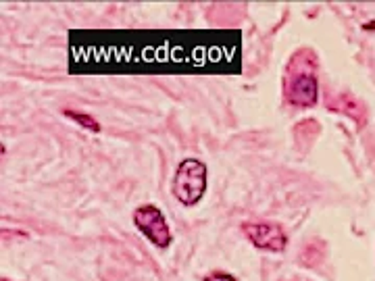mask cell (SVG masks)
Wrapping results in <instances>:
<instances>
[{
	"mask_svg": "<svg viewBox=\"0 0 375 281\" xmlns=\"http://www.w3.org/2000/svg\"><path fill=\"white\" fill-rule=\"evenodd\" d=\"M319 96L317 81V56L312 51H298L288 60L284 71V98L292 107H315Z\"/></svg>",
	"mask_w": 375,
	"mask_h": 281,
	"instance_id": "6da1fadb",
	"label": "cell"
},
{
	"mask_svg": "<svg viewBox=\"0 0 375 281\" xmlns=\"http://www.w3.org/2000/svg\"><path fill=\"white\" fill-rule=\"evenodd\" d=\"M204 192H206V165L198 159L182 161L173 177L176 198L186 207H194L202 200Z\"/></svg>",
	"mask_w": 375,
	"mask_h": 281,
	"instance_id": "7a4b0ae2",
	"label": "cell"
},
{
	"mask_svg": "<svg viewBox=\"0 0 375 281\" xmlns=\"http://www.w3.org/2000/svg\"><path fill=\"white\" fill-rule=\"evenodd\" d=\"M133 223L136 227L159 248H167L171 244V231L165 221L163 213L154 204H144L136 209L133 213Z\"/></svg>",
	"mask_w": 375,
	"mask_h": 281,
	"instance_id": "3957f363",
	"label": "cell"
},
{
	"mask_svg": "<svg viewBox=\"0 0 375 281\" xmlns=\"http://www.w3.org/2000/svg\"><path fill=\"white\" fill-rule=\"evenodd\" d=\"M242 231L249 235V240L263 250L271 252H284L288 246V237L284 229L275 223H244Z\"/></svg>",
	"mask_w": 375,
	"mask_h": 281,
	"instance_id": "277c9868",
	"label": "cell"
},
{
	"mask_svg": "<svg viewBox=\"0 0 375 281\" xmlns=\"http://www.w3.org/2000/svg\"><path fill=\"white\" fill-rule=\"evenodd\" d=\"M65 117H69V119H73L77 125H81V127H86V129H90V131H100V123L92 117V115H86V112H79V111H63Z\"/></svg>",
	"mask_w": 375,
	"mask_h": 281,
	"instance_id": "5b68a950",
	"label": "cell"
},
{
	"mask_svg": "<svg viewBox=\"0 0 375 281\" xmlns=\"http://www.w3.org/2000/svg\"><path fill=\"white\" fill-rule=\"evenodd\" d=\"M204 281H236L232 275H228V273H213V275H209Z\"/></svg>",
	"mask_w": 375,
	"mask_h": 281,
	"instance_id": "8992f818",
	"label": "cell"
},
{
	"mask_svg": "<svg viewBox=\"0 0 375 281\" xmlns=\"http://www.w3.org/2000/svg\"><path fill=\"white\" fill-rule=\"evenodd\" d=\"M0 281H8V280H0Z\"/></svg>",
	"mask_w": 375,
	"mask_h": 281,
	"instance_id": "52a82bcc",
	"label": "cell"
}]
</instances>
